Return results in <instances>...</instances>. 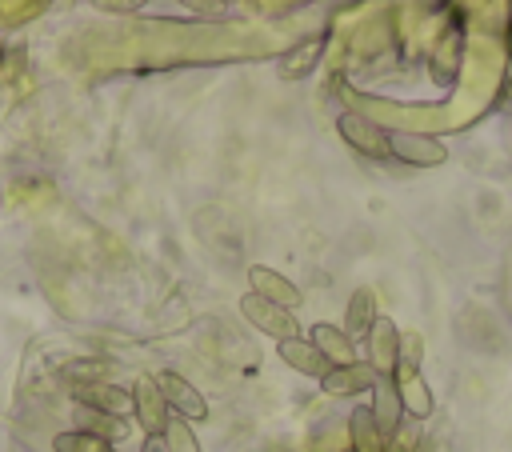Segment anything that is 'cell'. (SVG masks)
<instances>
[{"label": "cell", "mask_w": 512, "mask_h": 452, "mask_svg": "<svg viewBox=\"0 0 512 452\" xmlns=\"http://www.w3.org/2000/svg\"><path fill=\"white\" fill-rule=\"evenodd\" d=\"M240 316H244L256 332L272 336L276 344L300 336L296 312H292V308H280V304H272V300H264V296H256V292H244V296H240Z\"/></svg>", "instance_id": "cell-1"}, {"label": "cell", "mask_w": 512, "mask_h": 452, "mask_svg": "<svg viewBox=\"0 0 512 452\" xmlns=\"http://www.w3.org/2000/svg\"><path fill=\"white\" fill-rule=\"evenodd\" d=\"M388 152H392V160H400L408 168H440L448 160L444 140H436L428 132H404V128L388 132Z\"/></svg>", "instance_id": "cell-2"}, {"label": "cell", "mask_w": 512, "mask_h": 452, "mask_svg": "<svg viewBox=\"0 0 512 452\" xmlns=\"http://www.w3.org/2000/svg\"><path fill=\"white\" fill-rule=\"evenodd\" d=\"M336 132H340V140L352 152H360L368 160H392V152H388V128H380L376 120H368L360 112H340L336 116Z\"/></svg>", "instance_id": "cell-3"}, {"label": "cell", "mask_w": 512, "mask_h": 452, "mask_svg": "<svg viewBox=\"0 0 512 452\" xmlns=\"http://www.w3.org/2000/svg\"><path fill=\"white\" fill-rule=\"evenodd\" d=\"M156 388H160V396H164V404H168L172 416H180V420H188V424L208 420V400H204V392H200L192 380H184L180 372L164 368V372L156 376Z\"/></svg>", "instance_id": "cell-4"}, {"label": "cell", "mask_w": 512, "mask_h": 452, "mask_svg": "<svg viewBox=\"0 0 512 452\" xmlns=\"http://www.w3.org/2000/svg\"><path fill=\"white\" fill-rule=\"evenodd\" d=\"M328 36H332V32L320 28V32L300 36L296 44H288V52L276 56V72H280L284 80H304V76H312L316 64H320V56H324V48H328Z\"/></svg>", "instance_id": "cell-5"}, {"label": "cell", "mask_w": 512, "mask_h": 452, "mask_svg": "<svg viewBox=\"0 0 512 452\" xmlns=\"http://www.w3.org/2000/svg\"><path fill=\"white\" fill-rule=\"evenodd\" d=\"M372 416H376V424H380V432H384V440L392 444L396 436H400V424H404V400H400V380L396 376H388V372H380L376 376V384H372Z\"/></svg>", "instance_id": "cell-6"}, {"label": "cell", "mask_w": 512, "mask_h": 452, "mask_svg": "<svg viewBox=\"0 0 512 452\" xmlns=\"http://www.w3.org/2000/svg\"><path fill=\"white\" fill-rule=\"evenodd\" d=\"M364 340H368V364L376 372L396 376L400 372V352H404V336H400L396 320L392 316H376V324H372V332Z\"/></svg>", "instance_id": "cell-7"}, {"label": "cell", "mask_w": 512, "mask_h": 452, "mask_svg": "<svg viewBox=\"0 0 512 452\" xmlns=\"http://www.w3.org/2000/svg\"><path fill=\"white\" fill-rule=\"evenodd\" d=\"M248 292L264 296V300H272V304H280V308H292V312L304 304V292H300L284 272H276V268H268V264H252V268H248Z\"/></svg>", "instance_id": "cell-8"}, {"label": "cell", "mask_w": 512, "mask_h": 452, "mask_svg": "<svg viewBox=\"0 0 512 452\" xmlns=\"http://www.w3.org/2000/svg\"><path fill=\"white\" fill-rule=\"evenodd\" d=\"M132 416H136V424L144 428V436H152V432H164V424H168V404H164V396H160V388H156V376H140L136 384H132Z\"/></svg>", "instance_id": "cell-9"}, {"label": "cell", "mask_w": 512, "mask_h": 452, "mask_svg": "<svg viewBox=\"0 0 512 452\" xmlns=\"http://www.w3.org/2000/svg\"><path fill=\"white\" fill-rule=\"evenodd\" d=\"M276 356L292 368V372H300V376H312V380H324L328 376V368H332V360L308 340V336H292V340H280L276 344Z\"/></svg>", "instance_id": "cell-10"}, {"label": "cell", "mask_w": 512, "mask_h": 452, "mask_svg": "<svg viewBox=\"0 0 512 452\" xmlns=\"http://www.w3.org/2000/svg\"><path fill=\"white\" fill-rule=\"evenodd\" d=\"M376 376H380V372H376L368 360L332 364V368H328V376L320 380V388H324L328 396H356V392H372Z\"/></svg>", "instance_id": "cell-11"}, {"label": "cell", "mask_w": 512, "mask_h": 452, "mask_svg": "<svg viewBox=\"0 0 512 452\" xmlns=\"http://www.w3.org/2000/svg\"><path fill=\"white\" fill-rule=\"evenodd\" d=\"M460 64H464V32L452 28V32L432 48V56H428V76H432V84H440V88L456 84Z\"/></svg>", "instance_id": "cell-12"}, {"label": "cell", "mask_w": 512, "mask_h": 452, "mask_svg": "<svg viewBox=\"0 0 512 452\" xmlns=\"http://www.w3.org/2000/svg\"><path fill=\"white\" fill-rule=\"evenodd\" d=\"M76 404L120 420L124 412H132V392H124V388H116V384H104V380H92V384H80V388H76Z\"/></svg>", "instance_id": "cell-13"}, {"label": "cell", "mask_w": 512, "mask_h": 452, "mask_svg": "<svg viewBox=\"0 0 512 452\" xmlns=\"http://www.w3.org/2000/svg\"><path fill=\"white\" fill-rule=\"evenodd\" d=\"M376 292L372 288H352V296H348V304H344V332L352 336V340H364L368 332H372V324H376Z\"/></svg>", "instance_id": "cell-14"}, {"label": "cell", "mask_w": 512, "mask_h": 452, "mask_svg": "<svg viewBox=\"0 0 512 452\" xmlns=\"http://www.w3.org/2000/svg\"><path fill=\"white\" fill-rule=\"evenodd\" d=\"M396 380H400L404 416L428 420V416H432V408H436V400H432V388H428V380L420 376V368H400V372H396Z\"/></svg>", "instance_id": "cell-15"}, {"label": "cell", "mask_w": 512, "mask_h": 452, "mask_svg": "<svg viewBox=\"0 0 512 452\" xmlns=\"http://www.w3.org/2000/svg\"><path fill=\"white\" fill-rule=\"evenodd\" d=\"M348 448L352 452H384L388 448L372 408H352V416H348Z\"/></svg>", "instance_id": "cell-16"}, {"label": "cell", "mask_w": 512, "mask_h": 452, "mask_svg": "<svg viewBox=\"0 0 512 452\" xmlns=\"http://www.w3.org/2000/svg\"><path fill=\"white\" fill-rule=\"evenodd\" d=\"M308 340H312L332 364H352V360H356V356H352V352H356V348H352L356 340H352L340 324H324V320H320V324H312V336H308Z\"/></svg>", "instance_id": "cell-17"}, {"label": "cell", "mask_w": 512, "mask_h": 452, "mask_svg": "<svg viewBox=\"0 0 512 452\" xmlns=\"http://www.w3.org/2000/svg\"><path fill=\"white\" fill-rule=\"evenodd\" d=\"M52 452H112V444L88 428H64L52 436Z\"/></svg>", "instance_id": "cell-18"}, {"label": "cell", "mask_w": 512, "mask_h": 452, "mask_svg": "<svg viewBox=\"0 0 512 452\" xmlns=\"http://www.w3.org/2000/svg\"><path fill=\"white\" fill-rule=\"evenodd\" d=\"M164 444H168V452H204L200 440H196V432H192V424L180 420V416H168V424H164Z\"/></svg>", "instance_id": "cell-19"}, {"label": "cell", "mask_w": 512, "mask_h": 452, "mask_svg": "<svg viewBox=\"0 0 512 452\" xmlns=\"http://www.w3.org/2000/svg\"><path fill=\"white\" fill-rule=\"evenodd\" d=\"M148 0H92L96 12H108V16H128V12H140Z\"/></svg>", "instance_id": "cell-20"}, {"label": "cell", "mask_w": 512, "mask_h": 452, "mask_svg": "<svg viewBox=\"0 0 512 452\" xmlns=\"http://www.w3.org/2000/svg\"><path fill=\"white\" fill-rule=\"evenodd\" d=\"M180 4L192 12H224L228 8V0H180Z\"/></svg>", "instance_id": "cell-21"}, {"label": "cell", "mask_w": 512, "mask_h": 452, "mask_svg": "<svg viewBox=\"0 0 512 452\" xmlns=\"http://www.w3.org/2000/svg\"><path fill=\"white\" fill-rule=\"evenodd\" d=\"M140 452H168V444H164V432H152V436H144Z\"/></svg>", "instance_id": "cell-22"}, {"label": "cell", "mask_w": 512, "mask_h": 452, "mask_svg": "<svg viewBox=\"0 0 512 452\" xmlns=\"http://www.w3.org/2000/svg\"><path fill=\"white\" fill-rule=\"evenodd\" d=\"M344 452H352V448H344Z\"/></svg>", "instance_id": "cell-23"}, {"label": "cell", "mask_w": 512, "mask_h": 452, "mask_svg": "<svg viewBox=\"0 0 512 452\" xmlns=\"http://www.w3.org/2000/svg\"><path fill=\"white\" fill-rule=\"evenodd\" d=\"M112 452H116V448H112Z\"/></svg>", "instance_id": "cell-24"}]
</instances>
